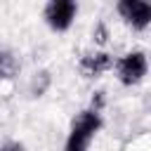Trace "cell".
Segmentation results:
<instances>
[{
	"instance_id": "obj_1",
	"label": "cell",
	"mask_w": 151,
	"mask_h": 151,
	"mask_svg": "<svg viewBox=\"0 0 151 151\" xmlns=\"http://www.w3.org/2000/svg\"><path fill=\"white\" fill-rule=\"evenodd\" d=\"M99 127H101L99 109H85V111H80L73 118V123H71L66 149L68 151H83V149H87L90 142H92V137L99 132Z\"/></svg>"
},
{
	"instance_id": "obj_2",
	"label": "cell",
	"mask_w": 151,
	"mask_h": 151,
	"mask_svg": "<svg viewBox=\"0 0 151 151\" xmlns=\"http://www.w3.org/2000/svg\"><path fill=\"white\" fill-rule=\"evenodd\" d=\"M78 12V0H50L45 7V21L52 31H66Z\"/></svg>"
},
{
	"instance_id": "obj_3",
	"label": "cell",
	"mask_w": 151,
	"mask_h": 151,
	"mask_svg": "<svg viewBox=\"0 0 151 151\" xmlns=\"http://www.w3.org/2000/svg\"><path fill=\"white\" fill-rule=\"evenodd\" d=\"M149 71V61L144 52H127L118 61V80L123 85H137Z\"/></svg>"
},
{
	"instance_id": "obj_4",
	"label": "cell",
	"mask_w": 151,
	"mask_h": 151,
	"mask_svg": "<svg viewBox=\"0 0 151 151\" xmlns=\"http://www.w3.org/2000/svg\"><path fill=\"white\" fill-rule=\"evenodd\" d=\"M118 12L137 31L151 26V0H118Z\"/></svg>"
},
{
	"instance_id": "obj_5",
	"label": "cell",
	"mask_w": 151,
	"mask_h": 151,
	"mask_svg": "<svg viewBox=\"0 0 151 151\" xmlns=\"http://www.w3.org/2000/svg\"><path fill=\"white\" fill-rule=\"evenodd\" d=\"M111 64H113V59H111L109 54H104V52L87 54V57H83V61H80V66H83L85 76H90V78H94V76H99V73L109 71V68H111Z\"/></svg>"
},
{
	"instance_id": "obj_6",
	"label": "cell",
	"mask_w": 151,
	"mask_h": 151,
	"mask_svg": "<svg viewBox=\"0 0 151 151\" xmlns=\"http://www.w3.org/2000/svg\"><path fill=\"white\" fill-rule=\"evenodd\" d=\"M0 61H2V54H0Z\"/></svg>"
}]
</instances>
